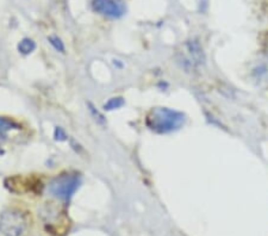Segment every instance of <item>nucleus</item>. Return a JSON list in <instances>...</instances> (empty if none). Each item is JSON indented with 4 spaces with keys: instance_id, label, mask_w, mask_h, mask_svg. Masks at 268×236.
Returning a JSON list of instances; mask_svg holds the SVG:
<instances>
[{
    "instance_id": "f257e3e1",
    "label": "nucleus",
    "mask_w": 268,
    "mask_h": 236,
    "mask_svg": "<svg viewBox=\"0 0 268 236\" xmlns=\"http://www.w3.org/2000/svg\"><path fill=\"white\" fill-rule=\"evenodd\" d=\"M185 116L181 112L167 108H155L147 116V125L158 134L178 130L184 124Z\"/></svg>"
},
{
    "instance_id": "f03ea898",
    "label": "nucleus",
    "mask_w": 268,
    "mask_h": 236,
    "mask_svg": "<svg viewBox=\"0 0 268 236\" xmlns=\"http://www.w3.org/2000/svg\"><path fill=\"white\" fill-rule=\"evenodd\" d=\"M29 227L28 216L22 210L10 208L0 213V234L4 236H23Z\"/></svg>"
},
{
    "instance_id": "7ed1b4c3",
    "label": "nucleus",
    "mask_w": 268,
    "mask_h": 236,
    "mask_svg": "<svg viewBox=\"0 0 268 236\" xmlns=\"http://www.w3.org/2000/svg\"><path fill=\"white\" fill-rule=\"evenodd\" d=\"M80 186V178L75 174H61L49 183L48 191L56 198L68 200Z\"/></svg>"
},
{
    "instance_id": "20e7f679",
    "label": "nucleus",
    "mask_w": 268,
    "mask_h": 236,
    "mask_svg": "<svg viewBox=\"0 0 268 236\" xmlns=\"http://www.w3.org/2000/svg\"><path fill=\"white\" fill-rule=\"evenodd\" d=\"M38 216L48 227V230L59 234L64 228H66V216L65 211L56 205L55 203H45V205L38 209Z\"/></svg>"
},
{
    "instance_id": "39448f33",
    "label": "nucleus",
    "mask_w": 268,
    "mask_h": 236,
    "mask_svg": "<svg viewBox=\"0 0 268 236\" xmlns=\"http://www.w3.org/2000/svg\"><path fill=\"white\" fill-rule=\"evenodd\" d=\"M185 50L180 53V62L186 70H196L204 64V53L201 47L196 41H188L185 45Z\"/></svg>"
},
{
    "instance_id": "423d86ee",
    "label": "nucleus",
    "mask_w": 268,
    "mask_h": 236,
    "mask_svg": "<svg viewBox=\"0 0 268 236\" xmlns=\"http://www.w3.org/2000/svg\"><path fill=\"white\" fill-rule=\"evenodd\" d=\"M93 9L100 15L110 18H119L125 12L124 5L118 0H94Z\"/></svg>"
},
{
    "instance_id": "0eeeda50",
    "label": "nucleus",
    "mask_w": 268,
    "mask_h": 236,
    "mask_svg": "<svg viewBox=\"0 0 268 236\" xmlns=\"http://www.w3.org/2000/svg\"><path fill=\"white\" fill-rule=\"evenodd\" d=\"M36 49V43L30 38H23L18 43V51L23 55H29Z\"/></svg>"
},
{
    "instance_id": "6e6552de",
    "label": "nucleus",
    "mask_w": 268,
    "mask_h": 236,
    "mask_svg": "<svg viewBox=\"0 0 268 236\" xmlns=\"http://www.w3.org/2000/svg\"><path fill=\"white\" fill-rule=\"evenodd\" d=\"M124 103H125L124 99L120 97L111 98V99H109L105 104H104L103 109L106 110V111H112V110H117L122 108V106L124 105Z\"/></svg>"
},
{
    "instance_id": "1a4fd4ad",
    "label": "nucleus",
    "mask_w": 268,
    "mask_h": 236,
    "mask_svg": "<svg viewBox=\"0 0 268 236\" xmlns=\"http://www.w3.org/2000/svg\"><path fill=\"white\" fill-rule=\"evenodd\" d=\"M13 129H19V125L17 123L12 122V120L6 119V118L0 117V134H6L7 131L13 130Z\"/></svg>"
},
{
    "instance_id": "9d476101",
    "label": "nucleus",
    "mask_w": 268,
    "mask_h": 236,
    "mask_svg": "<svg viewBox=\"0 0 268 236\" xmlns=\"http://www.w3.org/2000/svg\"><path fill=\"white\" fill-rule=\"evenodd\" d=\"M48 41H49V43H50V45L53 46L57 51H60V53H65V45L59 37L50 36V37H48Z\"/></svg>"
},
{
    "instance_id": "9b49d317",
    "label": "nucleus",
    "mask_w": 268,
    "mask_h": 236,
    "mask_svg": "<svg viewBox=\"0 0 268 236\" xmlns=\"http://www.w3.org/2000/svg\"><path fill=\"white\" fill-rule=\"evenodd\" d=\"M54 139L56 140V141H66L67 140V135H66L65 130L62 128L60 127H56L55 130H54Z\"/></svg>"
},
{
    "instance_id": "f8f14e48",
    "label": "nucleus",
    "mask_w": 268,
    "mask_h": 236,
    "mask_svg": "<svg viewBox=\"0 0 268 236\" xmlns=\"http://www.w3.org/2000/svg\"><path fill=\"white\" fill-rule=\"evenodd\" d=\"M89 110H91V112L93 115H94V117H98L97 118V120L99 123H102V124H104V123H105V118H104V116L102 114H99V112L97 111V110H95L94 108H93L92 106V104L91 103H89Z\"/></svg>"
}]
</instances>
